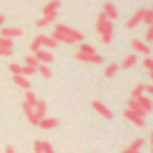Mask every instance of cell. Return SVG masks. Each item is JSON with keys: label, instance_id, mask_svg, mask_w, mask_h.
<instances>
[{"label": "cell", "instance_id": "cell-1", "mask_svg": "<svg viewBox=\"0 0 153 153\" xmlns=\"http://www.w3.org/2000/svg\"><path fill=\"white\" fill-rule=\"evenodd\" d=\"M54 31L59 32V34L65 35V36L73 38L75 42H81V40H83V34H82V32L76 31V30H74V28H70V27L65 26V24H56Z\"/></svg>", "mask_w": 153, "mask_h": 153}, {"label": "cell", "instance_id": "cell-2", "mask_svg": "<svg viewBox=\"0 0 153 153\" xmlns=\"http://www.w3.org/2000/svg\"><path fill=\"white\" fill-rule=\"evenodd\" d=\"M75 58L78 61L82 62H87V63H95V65H100L103 62V58L101 55H98L97 53L95 54H83V53H78L75 55Z\"/></svg>", "mask_w": 153, "mask_h": 153}, {"label": "cell", "instance_id": "cell-3", "mask_svg": "<svg viewBox=\"0 0 153 153\" xmlns=\"http://www.w3.org/2000/svg\"><path fill=\"white\" fill-rule=\"evenodd\" d=\"M59 7H61V1H59V0H53V1H50L48 4L45 5V8H43V13H45V16H47V18L55 19Z\"/></svg>", "mask_w": 153, "mask_h": 153}, {"label": "cell", "instance_id": "cell-4", "mask_svg": "<svg viewBox=\"0 0 153 153\" xmlns=\"http://www.w3.org/2000/svg\"><path fill=\"white\" fill-rule=\"evenodd\" d=\"M113 30H114L113 23L108 19V22L105 23V27H103L102 32H101V35H102V42L105 43V45H110L111 40H113Z\"/></svg>", "mask_w": 153, "mask_h": 153}, {"label": "cell", "instance_id": "cell-5", "mask_svg": "<svg viewBox=\"0 0 153 153\" xmlns=\"http://www.w3.org/2000/svg\"><path fill=\"white\" fill-rule=\"evenodd\" d=\"M124 116H125V118H126V120H129L130 122H133V124H134L136 126L143 128L144 125H145V120H144L143 117L137 116V114H136L134 111L129 110V109H126V110L124 111Z\"/></svg>", "mask_w": 153, "mask_h": 153}, {"label": "cell", "instance_id": "cell-6", "mask_svg": "<svg viewBox=\"0 0 153 153\" xmlns=\"http://www.w3.org/2000/svg\"><path fill=\"white\" fill-rule=\"evenodd\" d=\"M93 108H94V110L97 111V113H100L101 116L105 117V118H108V120L113 118V113H111L103 103H101L100 101H93Z\"/></svg>", "mask_w": 153, "mask_h": 153}, {"label": "cell", "instance_id": "cell-7", "mask_svg": "<svg viewBox=\"0 0 153 153\" xmlns=\"http://www.w3.org/2000/svg\"><path fill=\"white\" fill-rule=\"evenodd\" d=\"M144 12H145V10H144V8H143V10H138L137 12H136L134 15H133L129 20H128V24H126L128 28H134V27H137L138 24L144 20Z\"/></svg>", "mask_w": 153, "mask_h": 153}, {"label": "cell", "instance_id": "cell-8", "mask_svg": "<svg viewBox=\"0 0 153 153\" xmlns=\"http://www.w3.org/2000/svg\"><path fill=\"white\" fill-rule=\"evenodd\" d=\"M128 106H129V110L134 111L137 116L143 117V118H145L146 114H148V113H146V111L140 106V103L137 102V100H134V98H130L129 102H128Z\"/></svg>", "mask_w": 153, "mask_h": 153}, {"label": "cell", "instance_id": "cell-9", "mask_svg": "<svg viewBox=\"0 0 153 153\" xmlns=\"http://www.w3.org/2000/svg\"><path fill=\"white\" fill-rule=\"evenodd\" d=\"M1 38H7V39H12V38H18L22 35L20 28H13V27H8V28H3L0 31Z\"/></svg>", "mask_w": 153, "mask_h": 153}, {"label": "cell", "instance_id": "cell-10", "mask_svg": "<svg viewBox=\"0 0 153 153\" xmlns=\"http://www.w3.org/2000/svg\"><path fill=\"white\" fill-rule=\"evenodd\" d=\"M132 46H133V48H134L136 51H138V53L144 54V55H149V54H151V47H149L148 45H145L144 42L138 40V39H134V40H133V42H132Z\"/></svg>", "mask_w": 153, "mask_h": 153}, {"label": "cell", "instance_id": "cell-11", "mask_svg": "<svg viewBox=\"0 0 153 153\" xmlns=\"http://www.w3.org/2000/svg\"><path fill=\"white\" fill-rule=\"evenodd\" d=\"M46 111H47L46 102H45V101H38L36 105H35V108H34V113H35V116H36V118L39 120V121L45 118Z\"/></svg>", "mask_w": 153, "mask_h": 153}, {"label": "cell", "instance_id": "cell-12", "mask_svg": "<svg viewBox=\"0 0 153 153\" xmlns=\"http://www.w3.org/2000/svg\"><path fill=\"white\" fill-rule=\"evenodd\" d=\"M35 58L38 59V62H43V63H51L54 61V56L51 53H46V51H42V50H38L35 51Z\"/></svg>", "mask_w": 153, "mask_h": 153}, {"label": "cell", "instance_id": "cell-13", "mask_svg": "<svg viewBox=\"0 0 153 153\" xmlns=\"http://www.w3.org/2000/svg\"><path fill=\"white\" fill-rule=\"evenodd\" d=\"M58 125H59V121L56 118H54V117H51V118H43L39 121V126L42 129H53V128H56Z\"/></svg>", "mask_w": 153, "mask_h": 153}, {"label": "cell", "instance_id": "cell-14", "mask_svg": "<svg viewBox=\"0 0 153 153\" xmlns=\"http://www.w3.org/2000/svg\"><path fill=\"white\" fill-rule=\"evenodd\" d=\"M103 13H105V16L108 19H117V16H118V12H117L116 7H114V4H111V3H106L105 7H103Z\"/></svg>", "mask_w": 153, "mask_h": 153}, {"label": "cell", "instance_id": "cell-15", "mask_svg": "<svg viewBox=\"0 0 153 153\" xmlns=\"http://www.w3.org/2000/svg\"><path fill=\"white\" fill-rule=\"evenodd\" d=\"M137 102L140 103V106L146 111V113L152 111L153 105H152V101L149 100L148 97H144V95H141V97H138V98H137Z\"/></svg>", "mask_w": 153, "mask_h": 153}, {"label": "cell", "instance_id": "cell-16", "mask_svg": "<svg viewBox=\"0 0 153 153\" xmlns=\"http://www.w3.org/2000/svg\"><path fill=\"white\" fill-rule=\"evenodd\" d=\"M12 81L15 82L19 87H22V89H30V82L27 81L23 75H13Z\"/></svg>", "mask_w": 153, "mask_h": 153}, {"label": "cell", "instance_id": "cell-17", "mask_svg": "<svg viewBox=\"0 0 153 153\" xmlns=\"http://www.w3.org/2000/svg\"><path fill=\"white\" fill-rule=\"evenodd\" d=\"M136 63H137V55L130 54V55H128L126 58L124 59V62H122V67H124V69H130V67H133Z\"/></svg>", "mask_w": 153, "mask_h": 153}, {"label": "cell", "instance_id": "cell-18", "mask_svg": "<svg viewBox=\"0 0 153 153\" xmlns=\"http://www.w3.org/2000/svg\"><path fill=\"white\" fill-rule=\"evenodd\" d=\"M42 46L48 47V48H55V47H58V42H56L55 39H53V38H47V36H45V35H43Z\"/></svg>", "mask_w": 153, "mask_h": 153}, {"label": "cell", "instance_id": "cell-19", "mask_svg": "<svg viewBox=\"0 0 153 153\" xmlns=\"http://www.w3.org/2000/svg\"><path fill=\"white\" fill-rule=\"evenodd\" d=\"M108 22V18L105 16V13H100V16L97 18V32L98 34H101L103 30V27H105V23Z\"/></svg>", "mask_w": 153, "mask_h": 153}, {"label": "cell", "instance_id": "cell-20", "mask_svg": "<svg viewBox=\"0 0 153 153\" xmlns=\"http://www.w3.org/2000/svg\"><path fill=\"white\" fill-rule=\"evenodd\" d=\"M144 145H145V140H144V138H136V140L129 145V148L133 149L134 152H138Z\"/></svg>", "mask_w": 153, "mask_h": 153}, {"label": "cell", "instance_id": "cell-21", "mask_svg": "<svg viewBox=\"0 0 153 153\" xmlns=\"http://www.w3.org/2000/svg\"><path fill=\"white\" fill-rule=\"evenodd\" d=\"M117 70H118V65H117V63H110L108 67H106L105 75L108 76V78H110V76H113L114 74H116Z\"/></svg>", "mask_w": 153, "mask_h": 153}, {"label": "cell", "instance_id": "cell-22", "mask_svg": "<svg viewBox=\"0 0 153 153\" xmlns=\"http://www.w3.org/2000/svg\"><path fill=\"white\" fill-rule=\"evenodd\" d=\"M145 91V85H137L136 86V89L132 91V98H134V100H137L138 97H141L143 95V93Z\"/></svg>", "mask_w": 153, "mask_h": 153}, {"label": "cell", "instance_id": "cell-23", "mask_svg": "<svg viewBox=\"0 0 153 153\" xmlns=\"http://www.w3.org/2000/svg\"><path fill=\"white\" fill-rule=\"evenodd\" d=\"M42 39H43V35H39L38 38H35L31 43V51H38L40 50V46H42Z\"/></svg>", "mask_w": 153, "mask_h": 153}, {"label": "cell", "instance_id": "cell-24", "mask_svg": "<svg viewBox=\"0 0 153 153\" xmlns=\"http://www.w3.org/2000/svg\"><path fill=\"white\" fill-rule=\"evenodd\" d=\"M26 101L27 103H30V105H32L35 108V105H36V102H38V100H36V97H35V94L34 93H31V91H27L26 93Z\"/></svg>", "mask_w": 153, "mask_h": 153}, {"label": "cell", "instance_id": "cell-25", "mask_svg": "<svg viewBox=\"0 0 153 153\" xmlns=\"http://www.w3.org/2000/svg\"><path fill=\"white\" fill-rule=\"evenodd\" d=\"M12 46H13V42L11 39L0 36V48H12Z\"/></svg>", "mask_w": 153, "mask_h": 153}, {"label": "cell", "instance_id": "cell-26", "mask_svg": "<svg viewBox=\"0 0 153 153\" xmlns=\"http://www.w3.org/2000/svg\"><path fill=\"white\" fill-rule=\"evenodd\" d=\"M148 26H152V22H153V12L151 10H145V12H144V20Z\"/></svg>", "mask_w": 153, "mask_h": 153}, {"label": "cell", "instance_id": "cell-27", "mask_svg": "<svg viewBox=\"0 0 153 153\" xmlns=\"http://www.w3.org/2000/svg\"><path fill=\"white\" fill-rule=\"evenodd\" d=\"M26 66H31V67H38V59L34 55L26 56Z\"/></svg>", "mask_w": 153, "mask_h": 153}, {"label": "cell", "instance_id": "cell-28", "mask_svg": "<svg viewBox=\"0 0 153 153\" xmlns=\"http://www.w3.org/2000/svg\"><path fill=\"white\" fill-rule=\"evenodd\" d=\"M10 71L12 73L13 75H22V66H19V65H16V63L10 65Z\"/></svg>", "mask_w": 153, "mask_h": 153}, {"label": "cell", "instance_id": "cell-29", "mask_svg": "<svg viewBox=\"0 0 153 153\" xmlns=\"http://www.w3.org/2000/svg\"><path fill=\"white\" fill-rule=\"evenodd\" d=\"M42 152L43 153H55L53 146H51V144L47 143V141H42Z\"/></svg>", "mask_w": 153, "mask_h": 153}, {"label": "cell", "instance_id": "cell-30", "mask_svg": "<svg viewBox=\"0 0 153 153\" xmlns=\"http://www.w3.org/2000/svg\"><path fill=\"white\" fill-rule=\"evenodd\" d=\"M36 71V67H31V66H23L22 67V74L24 75H32Z\"/></svg>", "mask_w": 153, "mask_h": 153}, {"label": "cell", "instance_id": "cell-31", "mask_svg": "<svg viewBox=\"0 0 153 153\" xmlns=\"http://www.w3.org/2000/svg\"><path fill=\"white\" fill-rule=\"evenodd\" d=\"M39 73L42 74L45 78H50L51 76V71H50V69H48L46 65H42V66H39Z\"/></svg>", "mask_w": 153, "mask_h": 153}, {"label": "cell", "instance_id": "cell-32", "mask_svg": "<svg viewBox=\"0 0 153 153\" xmlns=\"http://www.w3.org/2000/svg\"><path fill=\"white\" fill-rule=\"evenodd\" d=\"M79 53H83V54H95V50L89 45H82L81 46V51Z\"/></svg>", "mask_w": 153, "mask_h": 153}, {"label": "cell", "instance_id": "cell-33", "mask_svg": "<svg viewBox=\"0 0 153 153\" xmlns=\"http://www.w3.org/2000/svg\"><path fill=\"white\" fill-rule=\"evenodd\" d=\"M53 20H54V18H47V16H45L43 19H40V20L38 22V27H46V26H48Z\"/></svg>", "mask_w": 153, "mask_h": 153}, {"label": "cell", "instance_id": "cell-34", "mask_svg": "<svg viewBox=\"0 0 153 153\" xmlns=\"http://www.w3.org/2000/svg\"><path fill=\"white\" fill-rule=\"evenodd\" d=\"M12 55V48H0V56H10Z\"/></svg>", "mask_w": 153, "mask_h": 153}, {"label": "cell", "instance_id": "cell-35", "mask_svg": "<svg viewBox=\"0 0 153 153\" xmlns=\"http://www.w3.org/2000/svg\"><path fill=\"white\" fill-rule=\"evenodd\" d=\"M34 152H40V153H43L42 152V141H35L34 143Z\"/></svg>", "mask_w": 153, "mask_h": 153}, {"label": "cell", "instance_id": "cell-36", "mask_svg": "<svg viewBox=\"0 0 153 153\" xmlns=\"http://www.w3.org/2000/svg\"><path fill=\"white\" fill-rule=\"evenodd\" d=\"M144 66H145L146 69L149 70V71H152V66H153V63H152V59H151V58H146L145 61H144Z\"/></svg>", "mask_w": 153, "mask_h": 153}, {"label": "cell", "instance_id": "cell-37", "mask_svg": "<svg viewBox=\"0 0 153 153\" xmlns=\"http://www.w3.org/2000/svg\"><path fill=\"white\" fill-rule=\"evenodd\" d=\"M146 39H148V42H152V40H153V28H152V27H149V28H148Z\"/></svg>", "mask_w": 153, "mask_h": 153}, {"label": "cell", "instance_id": "cell-38", "mask_svg": "<svg viewBox=\"0 0 153 153\" xmlns=\"http://www.w3.org/2000/svg\"><path fill=\"white\" fill-rule=\"evenodd\" d=\"M145 90L152 94V93H153V86H152V85H148V86H145Z\"/></svg>", "mask_w": 153, "mask_h": 153}, {"label": "cell", "instance_id": "cell-39", "mask_svg": "<svg viewBox=\"0 0 153 153\" xmlns=\"http://www.w3.org/2000/svg\"><path fill=\"white\" fill-rule=\"evenodd\" d=\"M5 153H15V151H13V148H11V146H7V149H5Z\"/></svg>", "mask_w": 153, "mask_h": 153}, {"label": "cell", "instance_id": "cell-40", "mask_svg": "<svg viewBox=\"0 0 153 153\" xmlns=\"http://www.w3.org/2000/svg\"><path fill=\"white\" fill-rule=\"evenodd\" d=\"M4 20H5V18L3 15H0V26H1L3 23H4Z\"/></svg>", "mask_w": 153, "mask_h": 153}, {"label": "cell", "instance_id": "cell-41", "mask_svg": "<svg viewBox=\"0 0 153 153\" xmlns=\"http://www.w3.org/2000/svg\"><path fill=\"white\" fill-rule=\"evenodd\" d=\"M134 153H140V151H138V152H134Z\"/></svg>", "mask_w": 153, "mask_h": 153}, {"label": "cell", "instance_id": "cell-42", "mask_svg": "<svg viewBox=\"0 0 153 153\" xmlns=\"http://www.w3.org/2000/svg\"><path fill=\"white\" fill-rule=\"evenodd\" d=\"M34 153H40V152H34Z\"/></svg>", "mask_w": 153, "mask_h": 153}]
</instances>
